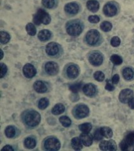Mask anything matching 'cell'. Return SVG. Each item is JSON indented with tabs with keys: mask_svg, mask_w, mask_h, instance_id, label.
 <instances>
[{
	"mask_svg": "<svg viewBox=\"0 0 134 151\" xmlns=\"http://www.w3.org/2000/svg\"><path fill=\"white\" fill-rule=\"evenodd\" d=\"M99 148L102 150L115 151L117 149V145L113 140H103L99 144Z\"/></svg>",
	"mask_w": 134,
	"mask_h": 151,
	"instance_id": "30bf717a",
	"label": "cell"
},
{
	"mask_svg": "<svg viewBox=\"0 0 134 151\" xmlns=\"http://www.w3.org/2000/svg\"><path fill=\"white\" fill-rule=\"evenodd\" d=\"M120 147L123 151H134V132L128 134L120 142Z\"/></svg>",
	"mask_w": 134,
	"mask_h": 151,
	"instance_id": "277c9868",
	"label": "cell"
},
{
	"mask_svg": "<svg viewBox=\"0 0 134 151\" xmlns=\"http://www.w3.org/2000/svg\"><path fill=\"white\" fill-rule=\"evenodd\" d=\"M73 116L78 119L86 118L89 114V108L84 104H79L75 106L72 110Z\"/></svg>",
	"mask_w": 134,
	"mask_h": 151,
	"instance_id": "5b68a950",
	"label": "cell"
},
{
	"mask_svg": "<svg viewBox=\"0 0 134 151\" xmlns=\"http://www.w3.org/2000/svg\"><path fill=\"white\" fill-rule=\"evenodd\" d=\"M4 134H5V135L8 138H13V137H15L16 136L17 128H15V127L12 125L8 126L5 128V130H4Z\"/></svg>",
	"mask_w": 134,
	"mask_h": 151,
	"instance_id": "603a6c76",
	"label": "cell"
},
{
	"mask_svg": "<svg viewBox=\"0 0 134 151\" xmlns=\"http://www.w3.org/2000/svg\"><path fill=\"white\" fill-rule=\"evenodd\" d=\"M89 21L92 24H97L99 22L100 19L97 15H91L88 18Z\"/></svg>",
	"mask_w": 134,
	"mask_h": 151,
	"instance_id": "60d3db41",
	"label": "cell"
},
{
	"mask_svg": "<svg viewBox=\"0 0 134 151\" xmlns=\"http://www.w3.org/2000/svg\"><path fill=\"white\" fill-rule=\"evenodd\" d=\"M65 110V106L61 104V103H58L56 104L54 107L53 108L51 112L54 115H59L60 114H62Z\"/></svg>",
	"mask_w": 134,
	"mask_h": 151,
	"instance_id": "484cf974",
	"label": "cell"
},
{
	"mask_svg": "<svg viewBox=\"0 0 134 151\" xmlns=\"http://www.w3.org/2000/svg\"><path fill=\"white\" fill-rule=\"evenodd\" d=\"M66 30L71 36H78L82 32L83 25L79 20H71L66 24Z\"/></svg>",
	"mask_w": 134,
	"mask_h": 151,
	"instance_id": "7a4b0ae2",
	"label": "cell"
},
{
	"mask_svg": "<svg viewBox=\"0 0 134 151\" xmlns=\"http://www.w3.org/2000/svg\"><path fill=\"white\" fill-rule=\"evenodd\" d=\"M101 29L104 31V32H109L111 29H112V24H111L109 22H102L100 25Z\"/></svg>",
	"mask_w": 134,
	"mask_h": 151,
	"instance_id": "e575fe53",
	"label": "cell"
},
{
	"mask_svg": "<svg viewBox=\"0 0 134 151\" xmlns=\"http://www.w3.org/2000/svg\"><path fill=\"white\" fill-rule=\"evenodd\" d=\"M103 12L107 17H113L117 13V8L113 3H108L103 8Z\"/></svg>",
	"mask_w": 134,
	"mask_h": 151,
	"instance_id": "2e32d148",
	"label": "cell"
},
{
	"mask_svg": "<svg viewBox=\"0 0 134 151\" xmlns=\"http://www.w3.org/2000/svg\"><path fill=\"white\" fill-rule=\"evenodd\" d=\"M110 60L114 65H121L123 62L122 58L118 55H113L110 58Z\"/></svg>",
	"mask_w": 134,
	"mask_h": 151,
	"instance_id": "d6a6232c",
	"label": "cell"
},
{
	"mask_svg": "<svg viewBox=\"0 0 134 151\" xmlns=\"http://www.w3.org/2000/svg\"><path fill=\"white\" fill-rule=\"evenodd\" d=\"M100 131L101 134L104 137L107 139H110L113 137V131L110 128L108 127H103L100 128Z\"/></svg>",
	"mask_w": 134,
	"mask_h": 151,
	"instance_id": "4316f807",
	"label": "cell"
},
{
	"mask_svg": "<svg viewBox=\"0 0 134 151\" xmlns=\"http://www.w3.org/2000/svg\"><path fill=\"white\" fill-rule=\"evenodd\" d=\"M123 77L126 81H131L134 77V71L130 67H127L123 70Z\"/></svg>",
	"mask_w": 134,
	"mask_h": 151,
	"instance_id": "cb8c5ba5",
	"label": "cell"
},
{
	"mask_svg": "<svg viewBox=\"0 0 134 151\" xmlns=\"http://www.w3.org/2000/svg\"><path fill=\"white\" fill-rule=\"evenodd\" d=\"M3 52L2 50H1V59L3 58Z\"/></svg>",
	"mask_w": 134,
	"mask_h": 151,
	"instance_id": "bcb514c9",
	"label": "cell"
},
{
	"mask_svg": "<svg viewBox=\"0 0 134 151\" xmlns=\"http://www.w3.org/2000/svg\"><path fill=\"white\" fill-rule=\"evenodd\" d=\"M103 136H102V135L101 134V131H100V129H97L95 132H94V139L96 140H102V139H103Z\"/></svg>",
	"mask_w": 134,
	"mask_h": 151,
	"instance_id": "ab89813d",
	"label": "cell"
},
{
	"mask_svg": "<svg viewBox=\"0 0 134 151\" xmlns=\"http://www.w3.org/2000/svg\"><path fill=\"white\" fill-rule=\"evenodd\" d=\"M59 121L64 127H69L71 124V120L67 116H62L59 118Z\"/></svg>",
	"mask_w": 134,
	"mask_h": 151,
	"instance_id": "4dcf8cb0",
	"label": "cell"
},
{
	"mask_svg": "<svg viewBox=\"0 0 134 151\" xmlns=\"http://www.w3.org/2000/svg\"><path fill=\"white\" fill-rule=\"evenodd\" d=\"M36 144V140L33 137H27L24 140V145L27 149H32L35 147Z\"/></svg>",
	"mask_w": 134,
	"mask_h": 151,
	"instance_id": "d4e9b609",
	"label": "cell"
},
{
	"mask_svg": "<svg viewBox=\"0 0 134 151\" xmlns=\"http://www.w3.org/2000/svg\"><path fill=\"white\" fill-rule=\"evenodd\" d=\"M34 88L35 92L40 93V94H43V93L46 92L48 91V87L46 84L41 81L35 82L34 83Z\"/></svg>",
	"mask_w": 134,
	"mask_h": 151,
	"instance_id": "d6986e66",
	"label": "cell"
},
{
	"mask_svg": "<svg viewBox=\"0 0 134 151\" xmlns=\"http://www.w3.org/2000/svg\"><path fill=\"white\" fill-rule=\"evenodd\" d=\"M120 43H121L120 39L117 36H115L111 39V45L113 47L119 46Z\"/></svg>",
	"mask_w": 134,
	"mask_h": 151,
	"instance_id": "f35d334b",
	"label": "cell"
},
{
	"mask_svg": "<svg viewBox=\"0 0 134 151\" xmlns=\"http://www.w3.org/2000/svg\"><path fill=\"white\" fill-rule=\"evenodd\" d=\"M0 39H1V44H7L10 40V35L6 32L1 31V32H0Z\"/></svg>",
	"mask_w": 134,
	"mask_h": 151,
	"instance_id": "f546056e",
	"label": "cell"
},
{
	"mask_svg": "<svg viewBox=\"0 0 134 151\" xmlns=\"http://www.w3.org/2000/svg\"><path fill=\"white\" fill-rule=\"evenodd\" d=\"M92 125L89 123H86L79 126V130L82 133H89L92 130Z\"/></svg>",
	"mask_w": 134,
	"mask_h": 151,
	"instance_id": "f1b7e54d",
	"label": "cell"
},
{
	"mask_svg": "<svg viewBox=\"0 0 134 151\" xmlns=\"http://www.w3.org/2000/svg\"><path fill=\"white\" fill-rule=\"evenodd\" d=\"M133 97V92L129 88H125L120 92L119 94V100L122 103H128Z\"/></svg>",
	"mask_w": 134,
	"mask_h": 151,
	"instance_id": "ba28073f",
	"label": "cell"
},
{
	"mask_svg": "<svg viewBox=\"0 0 134 151\" xmlns=\"http://www.w3.org/2000/svg\"><path fill=\"white\" fill-rule=\"evenodd\" d=\"M128 104L129 107L132 109H134V97H133V98L128 102Z\"/></svg>",
	"mask_w": 134,
	"mask_h": 151,
	"instance_id": "f6af8a7d",
	"label": "cell"
},
{
	"mask_svg": "<svg viewBox=\"0 0 134 151\" xmlns=\"http://www.w3.org/2000/svg\"><path fill=\"white\" fill-rule=\"evenodd\" d=\"M56 0H42V4L47 8H52L55 6Z\"/></svg>",
	"mask_w": 134,
	"mask_h": 151,
	"instance_id": "d590c367",
	"label": "cell"
},
{
	"mask_svg": "<svg viewBox=\"0 0 134 151\" xmlns=\"http://www.w3.org/2000/svg\"><path fill=\"white\" fill-rule=\"evenodd\" d=\"M100 33L96 29L89 31L86 35V41L90 46H95L100 40Z\"/></svg>",
	"mask_w": 134,
	"mask_h": 151,
	"instance_id": "52a82bcc",
	"label": "cell"
},
{
	"mask_svg": "<svg viewBox=\"0 0 134 151\" xmlns=\"http://www.w3.org/2000/svg\"><path fill=\"white\" fill-rule=\"evenodd\" d=\"M51 37V32L49 30L44 29L40 31L38 34V39L42 42H45L50 40Z\"/></svg>",
	"mask_w": 134,
	"mask_h": 151,
	"instance_id": "ffe728a7",
	"label": "cell"
},
{
	"mask_svg": "<svg viewBox=\"0 0 134 151\" xmlns=\"http://www.w3.org/2000/svg\"><path fill=\"white\" fill-rule=\"evenodd\" d=\"M37 71L34 66L30 63H27L23 67V73L24 76L28 78H33L36 75Z\"/></svg>",
	"mask_w": 134,
	"mask_h": 151,
	"instance_id": "4fadbf2b",
	"label": "cell"
},
{
	"mask_svg": "<svg viewBox=\"0 0 134 151\" xmlns=\"http://www.w3.org/2000/svg\"><path fill=\"white\" fill-rule=\"evenodd\" d=\"M60 51V46L56 42L49 43L46 47V52L47 55L50 56H56Z\"/></svg>",
	"mask_w": 134,
	"mask_h": 151,
	"instance_id": "7c38bea8",
	"label": "cell"
},
{
	"mask_svg": "<svg viewBox=\"0 0 134 151\" xmlns=\"http://www.w3.org/2000/svg\"><path fill=\"white\" fill-rule=\"evenodd\" d=\"M50 104V101L47 98H42L39 100L38 103V108L41 109H45Z\"/></svg>",
	"mask_w": 134,
	"mask_h": 151,
	"instance_id": "836d02e7",
	"label": "cell"
},
{
	"mask_svg": "<svg viewBox=\"0 0 134 151\" xmlns=\"http://www.w3.org/2000/svg\"><path fill=\"white\" fill-rule=\"evenodd\" d=\"M44 147L48 150H58L61 147V144L56 137H48L44 141Z\"/></svg>",
	"mask_w": 134,
	"mask_h": 151,
	"instance_id": "8992f818",
	"label": "cell"
},
{
	"mask_svg": "<svg viewBox=\"0 0 134 151\" xmlns=\"http://www.w3.org/2000/svg\"><path fill=\"white\" fill-rule=\"evenodd\" d=\"M45 71L46 72L51 76L56 75L59 72V66L55 62L49 61L45 65Z\"/></svg>",
	"mask_w": 134,
	"mask_h": 151,
	"instance_id": "8fae6325",
	"label": "cell"
},
{
	"mask_svg": "<svg viewBox=\"0 0 134 151\" xmlns=\"http://www.w3.org/2000/svg\"><path fill=\"white\" fill-rule=\"evenodd\" d=\"M89 60L92 65L98 66L103 62V56L99 52H93L89 56Z\"/></svg>",
	"mask_w": 134,
	"mask_h": 151,
	"instance_id": "9c48e42d",
	"label": "cell"
},
{
	"mask_svg": "<svg viewBox=\"0 0 134 151\" xmlns=\"http://www.w3.org/2000/svg\"><path fill=\"white\" fill-rule=\"evenodd\" d=\"M25 29L27 32L28 33L29 35H31V36H34L36 34V28H35V25L32 23H29L27 24Z\"/></svg>",
	"mask_w": 134,
	"mask_h": 151,
	"instance_id": "83f0119b",
	"label": "cell"
},
{
	"mask_svg": "<svg viewBox=\"0 0 134 151\" xmlns=\"http://www.w3.org/2000/svg\"><path fill=\"white\" fill-rule=\"evenodd\" d=\"M8 71V68L5 64L1 63L0 64V76L1 78H3L5 76Z\"/></svg>",
	"mask_w": 134,
	"mask_h": 151,
	"instance_id": "74e56055",
	"label": "cell"
},
{
	"mask_svg": "<svg viewBox=\"0 0 134 151\" xmlns=\"http://www.w3.org/2000/svg\"><path fill=\"white\" fill-rule=\"evenodd\" d=\"M86 6L89 10L92 12H96L99 8V3L96 0H89L87 2Z\"/></svg>",
	"mask_w": 134,
	"mask_h": 151,
	"instance_id": "44dd1931",
	"label": "cell"
},
{
	"mask_svg": "<svg viewBox=\"0 0 134 151\" xmlns=\"http://www.w3.org/2000/svg\"><path fill=\"white\" fill-rule=\"evenodd\" d=\"M82 85H83L82 82L71 84V85H70L69 87V89L73 93H78L80 90H81Z\"/></svg>",
	"mask_w": 134,
	"mask_h": 151,
	"instance_id": "1f68e13d",
	"label": "cell"
},
{
	"mask_svg": "<svg viewBox=\"0 0 134 151\" xmlns=\"http://www.w3.org/2000/svg\"><path fill=\"white\" fill-rule=\"evenodd\" d=\"M120 81V76L118 74H115L111 78V82L113 84H117Z\"/></svg>",
	"mask_w": 134,
	"mask_h": 151,
	"instance_id": "7bdbcfd3",
	"label": "cell"
},
{
	"mask_svg": "<svg viewBox=\"0 0 134 151\" xmlns=\"http://www.w3.org/2000/svg\"><path fill=\"white\" fill-rule=\"evenodd\" d=\"M105 89L107 90V91H113L115 90V87L111 83H110L108 81H107L106 84Z\"/></svg>",
	"mask_w": 134,
	"mask_h": 151,
	"instance_id": "b9f144b4",
	"label": "cell"
},
{
	"mask_svg": "<svg viewBox=\"0 0 134 151\" xmlns=\"http://www.w3.org/2000/svg\"><path fill=\"white\" fill-rule=\"evenodd\" d=\"M83 92L84 94L88 97H94L97 92V87L93 83H87L83 86Z\"/></svg>",
	"mask_w": 134,
	"mask_h": 151,
	"instance_id": "5bb4252c",
	"label": "cell"
},
{
	"mask_svg": "<svg viewBox=\"0 0 134 151\" xmlns=\"http://www.w3.org/2000/svg\"><path fill=\"white\" fill-rule=\"evenodd\" d=\"M22 118L25 125L30 128H34L39 125L41 120V114L33 109L25 111L22 114Z\"/></svg>",
	"mask_w": 134,
	"mask_h": 151,
	"instance_id": "6da1fadb",
	"label": "cell"
},
{
	"mask_svg": "<svg viewBox=\"0 0 134 151\" xmlns=\"http://www.w3.org/2000/svg\"><path fill=\"white\" fill-rule=\"evenodd\" d=\"M65 11L70 15H76L79 11V6L76 3H70L65 6Z\"/></svg>",
	"mask_w": 134,
	"mask_h": 151,
	"instance_id": "e0dca14e",
	"label": "cell"
},
{
	"mask_svg": "<svg viewBox=\"0 0 134 151\" xmlns=\"http://www.w3.org/2000/svg\"><path fill=\"white\" fill-rule=\"evenodd\" d=\"M33 21L35 25H40L43 24L44 25H48L51 22V17L43 9H39L37 13L34 15Z\"/></svg>",
	"mask_w": 134,
	"mask_h": 151,
	"instance_id": "3957f363",
	"label": "cell"
},
{
	"mask_svg": "<svg viewBox=\"0 0 134 151\" xmlns=\"http://www.w3.org/2000/svg\"><path fill=\"white\" fill-rule=\"evenodd\" d=\"M80 139L81 140L83 145L85 146H91L93 142V137L89 133H82L80 135Z\"/></svg>",
	"mask_w": 134,
	"mask_h": 151,
	"instance_id": "ac0fdd59",
	"label": "cell"
},
{
	"mask_svg": "<svg viewBox=\"0 0 134 151\" xmlns=\"http://www.w3.org/2000/svg\"><path fill=\"white\" fill-rule=\"evenodd\" d=\"M94 78L98 82H102L104 80L105 75L101 71H97L94 73Z\"/></svg>",
	"mask_w": 134,
	"mask_h": 151,
	"instance_id": "8d00e7d4",
	"label": "cell"
},
{
	"mask_svg": "<svg viewBox=\"0 0 134 151\" xmlns=\"http://www.w3.org/2000/svg\"><path fill=\"white\" fill-rule=\"evenodd\" d=\"M13 151L14 149H13L12 146L10 145H6L5 146H4L3 148L1 149V151Z\"/></svg>",
	"mask_w": 134,
	"mask_h": 151,
	"instance_id": "ee69618b",
	"label": "cell"
},
{
	"mask_svg": "<svg viewBox=\"0 0 134 151\" xmlns=\"http://www.w3.org/2000/svg\"><path fill=\"white\" fill-rule=\"evenodd\" d=\"M66 73L67 76L70 78L73 79L77 78L80 73V69L79 66L75 65H70L66 68Z\"/></svg>",
	"mask_w": 134,
	"mask_h": 151,
	"instance_id": "9a60e30c",
	"label": "cell"
},
{
	"mask_svg": "<svg viewBox=\"0 0 134 151\" xmlns=\"http://www.w3.org/2000/svg\"><path fill=\"white\" fill-rule=\"evenodd\" d=\"M71 145L75 150H80L83 147V144L80 137H74L71 140Z\"/></svg>",
	"mask_w": 134,
	"mask_h": 151,
	"instance_id": "7402d4cb",
	"label": "cell"
}]
</instances>
